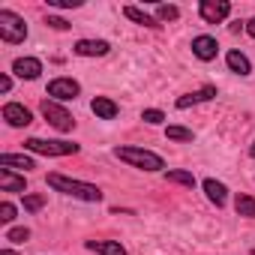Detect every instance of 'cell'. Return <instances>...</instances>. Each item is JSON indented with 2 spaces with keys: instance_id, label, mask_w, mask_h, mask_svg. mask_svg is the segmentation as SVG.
<instances>
[{
  "instance_id": "1",
  "label": "cell",
  "mask_w": 255,
  "mask_h": 255,
  "mask_svg": "<svg viewBox=\"0 0 255 255\" xmlns=\"http://www.w3.org/2000/svg\"><path fill=\"white\" fill-rule=\"evenodd\" d=\"M48 186L54 192H63V195L78 198V201H87V204H99L102 201V189L99 186L84 183V180H75V177H66V174H48Z\"/></svg>"
},
{
  "instance_id": "2",
  "label": "cell",
  "mask_w": 255,
  "mask_h": 255,
  "mask_svg": "<svg viewBox=\"0 0 255 255\" xmlns=\"http://www.w3.org/2000/svg\"><path fill=\"white\" fill-rule=\"evenodd\" d=\"M114 156L132 168H141V171H165V159L147 147H132V144H120L114 147Z\"/></svg>"
},
{
  "instance_id": "3",
  "label": "cell",
  "mask_w": 255,
  "mask_h": 255,
  "mask_svg": "<svg viewBox=\"0 0 255 255\" xmlns=\"http://www.w3.org/2000/svg\"><path fill=\"white\" fill-rule=\"evenodd\" d=\"M0 39L6 45H18L27 39V21L12 12V9H0Z\"/></svg>"
},
{
  "instance_id": "4",
  "label": "cell",
  "mask_w": 255,
  "mask_h": 255,
  "mask_svg": "<svg viewBox=\"0 0 255 255\" xmlns=\"http://www.w3.org/2000/svg\"><path fill=\"white\" fill-rule=\"evenodd\" d=\"M24 150L30 153H42V156H75L81 150V144L75 141H45V138H27Z\"/></svg>"
},
{
  "instance_id": "5",
  "label": "cell",
  "mask_w": 255,
  "mask_h": 255,
  "mask_svg": "<svg viewBox=\"0 0 255 255\" xmlns=\"http://www.w3.org/2000/svg\"><path fill=\"white\" fill-rule=\"evenodd\" d=\"M39 111H42V117L54 126L57 132H72V129H75V117H72L60 102H54V99H42V108H39Z\"/></svg>"
},
{
  "instance_id": "6",
  "label": "cell",
  "mask_w": 255,
  "mask_h": 255,
  "mask_svg": "<svg viewBox=\"0 0 255 255\" xmlns=\"http://www.w3.org/2000/svg\"><path fill=\"white\" fill-rule=\"evenodd\" d=\"M54 102H69V99H75L78 93H81V84L75 81V78H51L48 81V90H45Z\"/></svg>"
},
{
  "instance_id": "7",
  "label": "cell",
  "mask_w": 255,
  "mask_h": 255,
  "mask_svg": "<svg viewBox=\"0 0 255 255\" xmlns=\"http://www.w3.org/2000/svg\"><path fill=\"white\" fill-rule=\"evenodd\" d=\"M198 15L207 21V24H219L231 15V3L228 0H201L198 3Z\"/></svg>"
},
{
  "instance_id": "8",
  "label": "cell",
  "mask_w": 255,
  "mask_h": 255,
  "mask_svg": "<svg viewBox=\"0 0 255 255\" xmlns=\"http://www.w3.org/2000/svg\"><path fill=\"white\" fill-rule=\"evenodd\" d=\"M12 72L18 78H24V81H36L42 75V60H36V57H15L12 60Z\"/></svg>"
},
{
  "instance_id": "9",
  "label": "cell",
  "mask_w": 255,
  "mask_h": 255,
  "mask_svg": "<svg viewBox=\"0 0 255 255\" xmlns=\"http://www.w3.org/2000/svg\"><path fill=\"white\" fill-rule=\"evenodd\" d=\"M192 54H195L201 63H210V60H216V54H219V42H216L213 36H195V39H192Z\"/></svg>"
},
{
  "instance_id": "10",
  "label": "cell",
  "mask_w": 255,
  "mask_h": 255,
  "mask_svg": "<svg viewBox=\"0 0 255 255\" xmlns=\"http://www.w3.org/2000/svg\"><path fill=\"white\" fill-rule=\"evenodd\" d=\"M78 57H105L111 51V45L105 39H78L75 48H72Z\"/></svg>"
},
{
  "instance_id": "11",
  "label": "cell",
  "mask_w": 255,
  "mask_h": 255,
  "mask_svg": "<svg viewBox=\"0 0 255 255\" xmlns=\"http://www.w3.org/2000/svg\"><path fill=\"white\" fill-rule=\"evenodd\" d=\"M3 120H6L9 126H27V123H33V114H30V108H24L21 102H6V105H3Z\"/></svg>"
},
{
  "instance_id": "12",
  "label": "cell",
  "mask_w": 255,
  "mask_h": 255,
  "mask_svg": "<svg viewBox=\"0 0 255 255\" xmlns=\"http://www.w3.org/2000/svg\"><path fill=\"white\" fill-rule=\"evenodd\" d=\"M0 192H21V195H27L24 174H15L12 168H0Z\"/></svg>"
},
{
  "instance_id": "13",
  "label": "cell",
  "mask_w": 255,
  "mask_h": 255,
  "mask_svg": "<svg viewBox=\"0 0 255 255\" xmlns=\"http://www.w3.org/2000/svg\"><path fill=\"white\" fill-rule=\"evenodd\" d=\"M213 96H216V87H213V84H204L201 90L180 96V99H177V108H180V111H186V108H192V105H198V102H210Z\"/></svg>"
},
{
  "instance_id": "14",
  "label": "cell",
  "mask_w": 255,
  "mask_h": 255,
  "mask_svg": "<svg viewBox=\"0 0 255 255\" xmlns=\"http://www.w3.org/2000/svg\"><path fill=\"white\" fill-rule=\"evenodd\" d=\"M201 186H204V195H207V201H210V204L225 207V201H228V186H225V183H219V180L207 177Z\"/></svg>"
},
{
  "instance_id": "15",
  "label": "cell",
  "mask_w": 255,
  "mask_h": 255,
  "mask_svg": "<svg viewBox=\"0 0 255 255\" xmlns=\"http://www.w3.org/2000/svg\"><path fill=\"white\" fill-rule=\"evenodd\" d=\"M90 111H93L99 120H114V117L120 114L117 102H114V99H108V96H96V99L90 102Z\"/></svg>"
},
{
  "instance_id": "16",
  "label": "cell",
  "mask_w": 255,
  "mask_h": 255,
  "mask_svg": "<svg viewBox=\"0 0 255 255\" xmlns=\"http://www.w3.org/2000/svg\"><path fill=\"white\" fill-rule=\"evenodd\" d=\"M0 168H21V171H30V168H36V162H33V156H27V153H3L0 156Z\"/></svg>"
},
{
  "instance_id": "17",
  "label": "cell",
  "mask_w": 255,
  "mask_h": 255,
  "mask_svg": "<svg viewBox=\"0 0 255 255\" xmlns=\"http://www.w3.org/2000/svg\"><path fill=\"white\" fill-rule=\"evenodd\" d=\"M84 246L90 252H99V255H126V246L120 240H87Z\"/></svg>"
},
{
  "instance_id": "18",
  "label": "cell",
  "mask_w": 255,
  "mask_h": 255,
  "mask_svg": "<svg viewBox=\"0 0 255 255\" xmlns=\"http://www.w3.org/2000/svg\"><path fill=\"white\" fill-rule=\"evenodd\" d=\"M225 63H228V69H231V72H237V75H249V72H252L249 57H246L243 51H237V48H231V51L225 54Z\"/></svg>"
},
{
  "instance_id": "19",
  "label": "cell",
  "mask_w": 255,
  "mask_h": 255,
  "mask_svg": "<svg viewBox=\"0 0 255 255\" xmlns=\"http://www.w3.org/2000/svg\"><path fill=\"white\" fill-rule=\"evenodd\" d=\"M123 15L129 18V21H135V24H141V27H162L153 15H147L141 6H126V9H123Z\"/></svg>"
},
{
  "instance_id": "20",
  "label": "cell",
  "mask_w": 255,
  "mask_h": 255,
  "mask_svg": "<svg viewBox=\"0 0 255 255\" xmlns=\"http://www.w3.org/2000/svg\"><path fill=\"white\" fill-rule=\"evenodd\" d=\"M234 210H237V216H246V219H255V198L252 195H237L234 198Z\"/></svg>"
},
{
  "instance_id": "21",
  "label": "cell",
  "mask_w": 255,
  "mask_h": 255,
  "mask_svg": "<svg viewBox=\"0 0 255 255\" xmlns=\"http://www.w3.org/2000/svg\"><path fill=\"white\" fill-rule=\"evenodd\" d=\"M165 180L168 183H180V186H195V177H192V171H180V168H174V171H165Z\"/></svg>"
},
{
  "instance_id": "22",
  "label": "cell",
  "mask_w": 255,
  "mask_h": 255,
  "mask_svg": "<svg viewBox=\"0 0 255 255\" xmlns=\"http://www.w3.org/2000/svg\"><path fill=\"white\" fill-rule=\"evenodd\" d=\"M180 18V9L177 6H171V3H159L156 6V21L162 24V21H177Z\"/></svg>"
},
{
  "instance_id": "23",
  "label": "cell",
  "mask_w": 255,
  "mask_h": 255,
  "mask_svg": "<svg viewBox=\"0 0 255 255\" xmlns=\"http://www.w3.org/2000/svg\"><path fill=\"white\" fill-rule=\"evenodd\" d=\"M165 138H171V141H192L195 135H192V129H186V126H168Z\"/></svg>"
},
{
  "instance_id": "24",
  "label": "cell",
  "mask_w": 255,
  "mask_h": 255,
  "mask_svg": "<svg viewBox=\"0 0 255 255\" xmlns=\"http://www.w3.org/2000/svg\"><path fill=\"white\" fill-rule=\"evenodd\" d=\"M42 207H45V195H36V192L24 195V210H27V213H39Z\"/></svg>"
},
{
  "instance_id": "25",
  "label": "cell",
  "mask_w": 255,
  "mask_h": 255,
  "mask_svg": "<svg viewBox=\"0 0 255 255\" xmlns=\"http://www.w3.org/2000/svg\"><path fill=\"white\" fill-rule=\"evenodd\" d=\"M6 240H9V243H24V240H30V228H24V225L9 228V231H6Z\"/></svg>"
},
{
  "instance_id": "26",
  "label": "cell",
  "mask_w": 255,
  "mask_h": 255,
  "mask_svg": "<svg viewBox=\"0 0 255 255\" xmlns=\"http://www.w3.org/2000/svg\"><path fill=\"white\" fill-rule=\"evenodd\" d=\"M141 120L150 123V126H159V123L165 120V114H162L159 108H144V111H141Z\"/></svg>"
},
{
  "instance_id": "27",
  "label": "cell",
  "mask_w": 255,
  "mask_h": 255,
  "mask_svg": "<svg viewBox=\"0 0 255 255\" xmlns=\"http://www.w3.org/2000/svg\"><path fill=\"white\" fill-rule=\"evenodd\" d=\"M12 219H15V204L3 201V204H0V222H3V225H9Z\"/></svg>"
},
{
  "instance_id": "28",
  "label": "cell",
  "mask_w": 255,
  "mask_h": 255,
  "mask_svg": "<svg viewBox=\"0 0 255 255\" xmlns=\"http://www.w3.org/2000/svg\"><path fill=\"white\" fill-rule=\"evenodd\" d=\"M48 6L51 9H78L81 0H48Z\"/></svg>"
},
{
  "instance_id": "29",
  "label": "cell",
  "mask_w": 255,
  "mask_h": 255,
  "mask_svg": "<svg viewBox=\"0 0 255 255\" xmlns=\"http://www.w3.org/2000/svg\"><path fill=\"white\" fill-rule=\"evenodd\" d=\"M45 24H48V27H54V30H69V27H72V24H69L66 18H60V15H48V18H45Z\"/></svg>"
},
{
  "instance_id": "30",
  "label": "cell",
  "mask_w": 255,
  "mask_h": 255,
  "mask_svg": "<svg viewBox=\"0 0 255 255\" xmlns=\"http://www.w3.org/2000/svg\"><path fill=\"white\" fill-rule=\"evenodd\" d=\"M12 90V78L9 75H0V93H9Z\"/></svg>"
},
{
  "instance_id": "31",
  "label": "cell",
  "mask_w": 255,
  "mask_h": 255,
  "mask_svg": "<svg viewBox=\"0 0 255 255\" xmlns=\"http://www.w3.org/2000/svg\"><path fill=\"white\" fill-rule=\"evenodd\" d=\"M246 33H249V36H252V39H255V18H252V21H249V24H246Z\"/></svg>"
},
{
  "instance_id": "32",
  "label": "cell",
  "mask_w": 255,
  "mask_h": 255,
  "mask_svg": "<svg viewBox=\"0 0 255 255\" xmlns=\"http://www.w3.org/2000/svg\"><path fill=\"white\" fill-rule=\"evenodd\" d=\"M0 255H18V252H12V249H0Z\"/></svg>"
},
{
  "instance_id": "33",
  "label": "cell",
  "mask_w": 255,
  "mask_h": 255,
  "mask_svg": "<svg viewBox=\"0 0 255 255\" xmlns=\"http://www.w3.org/2000/svg\"><path fill=\"white\" fill-rule=\"evenodd\" d=\"M249 156H252V159H255V144H252V147H249Z\"/></svg>"
},
{
  "instance_id": "34",
  "label": "cell",
  "mask_w": 255,
  "mask_h": 255,
  "mask_svg": "<svg viewBox=\"0 0 255 255\" xmlns=\"http://www.w3.org/2000/svg\"><path fill=\"white\" fill-rule=\"evenodd\" d=\"M252 255H255V252H252Z\"/></svg>"
}]
</instances>
